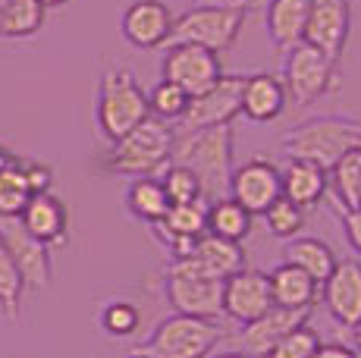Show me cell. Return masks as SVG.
<instances>
[{
    "label": "cell",
    "instance_id": "cell-10",
    "mask_svg": "<svg viewBox=\"0 0 361 358\" xmlns=\"http://www.w3.org/2000/svg\"><path fill=\"white\" fill-rule=\"evenodd\" d=\"M0 242L6 245L13 264H16L19 277H23L25 289L41 292V289L51 286L54 277V264H51V249L44 242L32 236L23 226L19 217H0Z\"/></svg>",
    "mask_w": 361,
    "mask_h": 358
},
{
    "label": "cell",
    "instance_id": "cell-8",
    "mask_svg": "<svg viewBox=\"0 0 361 358\" xmlns=\"http://www.w3.org/2000/svg\"><path fill=\"white\" fill-rule=\"evenodd\" d=\"M242 25H245V13L242 10H220V6H192L183 16L173 19V35L170 41L179 44H198L214 54L230 51L239 38Z\"/></svg>",
    "mask_w": 361,
    "mask_h": 358
},
{
    "label": "cell",
    "instance_id": "cell-16",
    "mask_svg": "<svg viewBox=\"0 0 361 358\" xmlns=\"http://www.w3.org/2000/svg\"><path fill=\"white\" fill-rule=\"evenodd\" d=\"M154 236L170 249L173 261L189 258L192 249H195V239L207 233V202H192V204H170L166 208L164 220H157Z\"/></svg>",
    "mask_w": 361,
    "mask_h": 358
},
{
    "label": "cell",
    "instance_id": "cell-14",
    "mask_svg": "<svg viewBox=\"0 0 361 358\" xmlns=\"http://www.w3.org/2000/svg\"><path fill=\"white\" fill-rule=\"evenodd\" d=\"M349 29H352L349 0H311L305 44L317 47L330 60H339L345 51V41H349Z\"/></svg>",
    "mask_w": 361,
    "mask_h": 358
},
{
    "label": "cell",
    "instance_id": "cell-15",
    "mask_svg": "<svg viewBox=\"0 0 361 358\" xmlns=\"http://www.w3.org/2000/svg\"><path fill=\"white\" fill-rule=\"evenodd\" d=\"M274 308V295H270V277L261 271H239L230 280H224V318L235 323H252L261 314Z\"/></svg>",
    "mask_w": 361,
    "mask_h": 358
},
{
    "label": "cell",
    "instance_id": "cell-23",
    "mask_svg": "<svg viewBox=\"0 0 361 358\" xmlns=\"http://www.w3.org/2000/svg\"><path fill=\"white\" fill-rule=\"evenodd\" d=\"M189 258H195L198 264L217 280H230L233 273L248 267L242 242H230V239H220V236H214V233H204V236L195 239V249H192Z\"/></svg>",
    "mask_w": 361,
    "mask_h": 358
},
{
    "label": "cell",
    "instance_id": "cell-37",
    "mask_svg": "<svg viewBox=\"0 0 361 358\" xmlns=\"http://www.w3.org/2000/svg\"><path fill=\"white\" fill-rule=\"evenodd\" d=\"M333 208H336L339 220H343V230H345L349 245L361 254V208H343V204H336V202H333Z\"/></svg>",
    "mask_w": 361,
    "mask_h": 358
},
{
    "label": "cell",
    "instance_id": "cell-27",
    "mask_svg": "<svg viewBox=\"0 0 361 358\" xmlns=\"http://www.w3.org/2000/svg\"><path fill=\"white\" fill-rule=\"evenodd\" d=\"M126 208H129L132 217L148 223V226H154L157 220H164L170 202H166V192H164L161 179H154V176L132 179L129 189H126Z\"/></svg>",
    "mask_w": 361,
    "mask_h": 358
},
{
    "label": "cell",
    "instance_id": "cell-21",
    "mask_svg": "<svg viewBox=\"0 0 361 358\" xmlns=\"http://www.w3.org/2000/svg\"><path fill=\"white\" fill-rule=\"evenodd\" d=\"M311 16V0H270L264 10V25L274 47L280 54L293 51L295 44L305 41V29H308Z\"/></svg>",
    "mask_w": 361,
    "mask_h": 358
},
{
    "label": "cell",
    "instance_id": "cell-43",
    "mask_svg": "<svg viewBox=\"0 0 361 358\" xmlns=\"http://www.w3.org/2000/svg\"><path fill=\"white\" fill-rule=\"evenodd\" d=\"M10 161H13V154H10V151H6V148H4V144H0V170H4V167H6V163H10Z\"/></svg>",
    "mask_w": 361,
    "mask_h": 358
},
{
    "label": "cell",
    "instance_id": "cell-38",
    "mask_svg": "<svg viewBox=\"0 0 361 358\" xmlns=\"http://www.w3.org/2000/svg\"><path fill=\"white\" fill-rule=\"evenodd\" d=\"M23 173L29 179L32 192L38 195V192H51V183H54V170L47 167V163L41 161H23Z\"/></svg>",
    "mask_w": 361,
    "mask_h": 358
},
{
    "label": "cell",
    "instance_id": "cell-11",
    "mask_svg": "<svg viewBox=\"0 0 361 358\" xmlns=\"http://www.w3.org/2000/svg\"><path fill=\"white\" fill-rule=\"evenodd\" d=\"M217 57H220V54L207 51V47L170 41V44H166L164 60H161V79L173 82V85H179L192 98V94L211 88L214 82L224 75Z\"/></svg>",
    "mask_w": 361,
    "mask_h": 358
},
{
    "label": "cell",
    "instance_id": "cell-42",
    "mask_svg": "<svg viewBox=\"0 0 361 358\" xmlns=\"http://www.w3.org/2000/svg\"><path fill=\"white\" fill-rule=\"evenodd\" d=\"M44 10H57V6H63V4H69V0H38Z\"/></svg>",
    "mask_w": 361,
    "mask_h": 358
},
{
    "label": "cell",
    "instance_id": "cell-2",
    "mask_svg": "<svg viewBox=\"0 0 361 358\" xmlns=\"http://www.w3.org/2000/svg\"><path fill=\"white\" fill-rule=\"evenodd\" d=\"M173 139H176V129L170 123L148 116L123 139L110 142V148L101 154V170L132 179L164 173V167L170 163L173 154Z\"/></svg>",
    "mask_w": 361,
    "mask_h": 358
},
{
    "label": "cell",
    "instance_id": "cell-12",
    "mask_svg": "<svg viewBox=\"0 0 361 358\" xmlns=\"http://www.w3.org/2000/svg\"><path fill=\"white\" fill-rule=\"evenodd\" d=\"M226 195H230L233 202H239L252 217L264 214V211L283 195L280 167L270 163L267 157H252V161H245L242 167H233L230 192H226Z\"/></svg>",
    "mask_w": 361,
    "mask_h": 358
},
{
    "label": "cell",
    "instance_id": "cell-40",
    "mask_svg": "<svg viewBox=\"0 0 361 358\" xmlns=\"http://www.w3.org/2000/svg\"><path fill=\"white\" fill-rule=\"evenodd\" d=\"M198 6H220V10H252L258 0H195Z\"/></svg>",
    "mask_w": 361,
    "mask_h": 358
},
{
    "label": "cell",
    "instance_id": "cell-46",
    "mask_svg": "<svg viewBox=\"0 0 361 358\" xmlns=\"http://www.w3.org/2000/svg\"><path fill=\"white\" fill-rule=\"evenodd\" d=\"M4 4H6V0H0V13H4Z\"/></svg>",
    "mask_w": 361,
    "mask_h": 358
},
{
    "label": "cell",
    "instance_id": "cell-28",
    "mask_svg": "<svg viewBox=\"0 0 361 358\" xmlns=\"http://www.w3.org/2000/svg\"><path fill=\"white\" fill-rule=\"evenodd\" d=\"M44 6L38 0H6L0 13V41L32 38L44 25Z\"/></svg>",
    "mask_w": 361,
    "mask_h": 358
},
{
    "label": "cell",
    "instance_id": "cell-41",
    "mask_svg": "<svg viewBox=\"0 0 361 358\" xmlns=\"http://www.w3.org/2000/svg\"><path fill=\"white\" fill-rule=\"evenodd\" d=\"M352 346H355V352H358V358H361V321L352 327Z\"/></svg>",
    "mask_w": 361,
    "mask_h": 358
},
{
    "label": "cell",
    "instance_id": "cell-33",
    "mask_svg": "<svg viewBox=\"0 0 361 358\" xmlns=\"http://www.w3.org/2000/svg\"><path fill=\"white\" fill-rule=\"evenodd\" d=\"M185 107H189V94H185L179 85L166 82V79H161L148 92L151 116H157V120H164V123H179L183 120V113H185Z\"/></svg>",
    "mask_w": 361,
    "mask_h": 358
},
{
    "label": "cell",
    "instance_id": "cell-9",
    "mask_svg": "<svg viewBox=\"0 0 361 358\" xmlns=\"http://www.w3.org/2000/svg\"><path fill=\"white\" fill-rule=\"evenodd\" d=\"M242 82L245 75H220L211 88L192 94L189 107H185L183 120H179V132L189 129H211V126H233L239 116V101H242Z\"/></svg>",
    "mask_w": 361,
    "mask_h": 358
},
{
    "label": "cell",
    "instance_id": "cell-24",
    "mask_svg": "<svg viewBox=\"0 0 361 358\" xmlns=\"http://www.w3.org/2000/svg\"><path fill=\"white\" fill-rule=\"evenodd\" d=\"M267 277H270V295H274V305L302 311V308H311L317 302L321 286H317L305 271L286 264V261H283L280 267H274Z\"/></svg>",
    "mask_w": 361,
    "mask_h": 358
},
{
    "label": "cell",
    "instance_id": "cell-30",
    "mask_svg": "<svg viewBox=\"0 0 361 358\" xmlns=\"http://www.w3.org/2000/svg\"><path fill=\"white\" fill-rule=\"evenodd\" d=\"M32 195L35 192L23 173V161L13 157V161L0 170V217H19Z\"/></svg>",
    "mask_w": 361,
    "mask_h": 358
},
{
    "label": "cell",
    "instance_id": "cell-31",
    "mask_svg": "<svg viewBox=\"0 0 361 358\" xmlns=\"http://www.w3.org/2000/svg\"><path fill=\"white\" fill-rule=\"evenodd\" d=\"M161 185H164L166 202L170 204H192V202H201V198H204L198 176L192 173L189 167H183V163H166L164 176H161Z\"/></svg>",
    "mask_w": 361,
    "mask_h": 358
},
{
    "label": "cell",
    "instance_id": "cell-45",
    "mask_svg": "<svg viewBox=\"0 0 361 358\" xmlns=\"http://www.w3.org/2000/svg\"><path fill=\"white\" fill-rule=\"evenodd\" d=\"M129 358H151V355H145V352H135V355H129Z\"/></svg>",
    "mask_w": 361,
    "mask_h": 358
},
{
    "label": "cell",
    "instance_id": "cell-32",
    "mask_svg": "<svg viewBox=\"0 0 361 358\" xmlns=\"http://www.w3.org/2000/svg\"><path fill=\"white\" fill-rule=\"evenodd\" d=\"M23 292H25L23 277H19V271H16V264H13L6 245L0 242V311H4L10 321H19V311H23Z\"/></svg>",
    "mask_w": 361,
    "mask_h": 358
},
{
    "label": "cell",
    "instance_id": "cell-6",
    "mask_svg": "<svg viewBox=\"0 0 361 358\" xmlns=\"http://www.w3.org/2000/svg\"><path fill=\"white\" fill-rule=\"evenodd\" d=\"M224 340H226V330L217 321L189 318V314L173 311L145 340L142 352L151 358H207L217 349V342Z\"/></svg>",
    "mask_w": 361,
    "mask_h": 358
},
{
    "label": "cell",
    "instance_id": "cell-25",
    "mask_svg": "<svg viewBox=\"0 0 361 358\" xmlns=\"http://www.w3.org/2000/svg\"><path fill=\"white\" fill-rule=\"evenodd\" d=\"M283 254H286V264H293V267H298V271H305L317 286H321L324 280L333 273V267L339 264L336 252H333L330 245L324 242V239H314V236L293 239Z\"/></svg>",
    "mask_w": 361,
    "mask_h": 358
},
{
    "label": "cell",
    "instance_id": "cell-7",
    "mask_svg": "<svg viewBox=\"0 0 361 358\" xmlns=\"http://www.w3.org/2000/svg\"><path fill=\"white\" fill-rule=\"evenodd\" d=\"M283 88H286V98L295 107H308L314 101H321L324 94L333 88L336 82V60H330L327 54H321L311 44H295L293 51L283 54Z\"/></svg>",
    "mask_w": 361,
    "mask_h": 358
},
{
    "label": "cell",
    "instance_id": "cell-1",
    "mask_svg": "<svg viewBox=\"0 0 361 358\" xmlns=\"http://www.w3.org/2000/svg\"><path fill=\"white\" fill-rule=\"evenodd\" d=\"M170 163H183L198 176L201 192L207 202L224 198L230 192L233 176V126H211V129H189L176 132L173 139Z\"/></svg>",
    "mask_w": 361,
    "mask_h": 358
},
{
    "label": "cell",
    "instance_id": "cell-36",
    "mask_svg": "<svg viewBox=\"0 0 361 358\" xmlns=\"http://www.w3.org/2000/svg\"><path fill=\"white\" fill-rule=\"evenodd\" d=\"M138 323H142V314H138V308L132 302H110L101 311V327L116 340L132 336L138 330Z\"/></svg>",
    "mask_w": 361,
    "mask_h": 358
},
{
    "label": "cell",
    "instance_id": "cell-13",
    "mask_svg": "<svg viewBox=\"0 0 361 358\" xmlns=\"http://www.w3.org/2000/svg\"><path fill=\"white\" fill-rule=\"evenodd\" d=\"M173 19L176 16L164 0H132L120 19V32L126 44L138 51H154V47L170 44Z\"/></svg>",
    "mask_w": 361,
    "mask_h": 358
},
{
    "label": "cell",
    "instance_id": "cell-26",
    "mask_svg": "<svg viewBox=\"0 0 361 358\" xmlns=\"http://www.w3.org/2000/svg\"><path fill=\"white\" fill-rule=\"evenodd\" d=\"M252 226H255V217L239 202H233L230 195L207 202V233H214L220 239H230V242H245Z\"/></svg>",
    "mask_w": 361,
    "mask_h": 358
},
{
    "label": "cell",
    "instance_id": "cell-34",
    "mask_svg": "<svg viewBox=\"0 0 361 358\" xmlns=\"http://www.w3.org/2000/svg\"><path fill=\"white\" fill-rule=\"evenodd\" d=\"M264 223H267V230L274 233L276 239H295L298 233H302L305 226V211L298 208V204H293L289 198H276L274 204H270L267 211H264Z\"/></svg>",
    "mask_w": 361,
    "mask_h": 358
},
{
    "label": "cell",
    "instance_id": "cell-18",
    "mask_svg": "<svg viewBox=\"0 0 361 358\" xmlns=\"http://www.w3.org/2000/svg\"><path fill=\"white\" fill-rule=\"evenodd\" d=\"M308 318H311V308L295 311V308L274 305L267 314H261L258 321H252V323H245V327H242V333H239L242 352H245V355H267L286 333H293L295 327L308 323Z\"/></svg>",
    "mask_w": 361,
    "mask_h": 358
},
{
    "label": "cell",
    "instance_id": "cell-5",
    "mask_svg": "<svg viewBox=\"0 0 361 358\" xmlns=\"http://www.w3.org/2000/svg\"><path fill=\"white\" fill-rule=\"evenodd\" d=\"M166 299L173 311L189 318H224V280L211 277L195 258H179L166 267Z\"/></svg>",
    "mask_w": 361,
    "mask_h": 358
},
{
    "label": "cell",
    "instance_id": "cell-44",
    "mask_svg": "<svg viewBox=\"0 0 361 358\" xmlns=\"http://www.w3.org/2000/svg\"><path fill=\"white\" fill-rule=\"evenodd\" d=\"M214 358H248L245 352H220V355H214Z\"/></svg>",
    "mask_w": 361,
    "mask_h": 358
},
{
    "label": "cell",
    "instance_id": "cell-22",
    "mask_svg": "<svg viewBox=\"0 0 361 358\" xmlns=\"http://www.w3.org/2000/svg\"><path fill=\"white\" fill-rule=\"evenodd\" d=\"M327 189H330L327 170H321L317 163L289 161L286 167L280 170V192H283V198H289V202L298 204L302 211L321 204V198L327 195Z\"/></svg>",
    "mask_w": 361,
    "mask_h": 358
},
{
    "label": "cell",
    "instance_id": "cell-20",
    "mask_svg": "<svg viewBox=\"0 0 361 358\" xmlns=\"http://www.w3.org/2000/svg\"><path fill=\"white\" fill-rule=\"evenodd\" d=\"M286 88H283L280 75L270 73H252L242 82V101L239 113L252 123H274L286 110Z\"/></svg>",
    "mask_w": 361,
    "mask_h": 358
},
{
    "label": "cell",
    "instance_id": "cell-19",
    "mask_svg": "<svg viewBox=\"0 0 361 358\" xmlns=\"http://www.w3.org/2000/svg\"><path fill=\"white\" fill-rule=\"evenodd\" d=\"M19 220H23L25 230H29L38 242H44L47 249L66 242L69 211L54 192H38V195H32L29 204H25V211L19 214Z\"/></svg>",
    "mask_w": 361,
    "mask_h": 358
},
{
    "label": "cell",
    "instance_id": "cell-3",
    "mask_svg": "<svg viewBox=\"0 0 361 358\" xmlns=\"http://www.w3.org/2000/svg\"><path fill=\"white\" fill-rule=\"evenodd\" d=\"M283 151L289 161H308L327 170L352 148H361V123L355 116H311L283 132Z\"/></svg>",
    "mask_w": 361,
    "mask_h": 358
},
{
    "label": "cell",
    "instance_id": "cell-39",
    "mask_svg": "<svg viewBox=\"0 0 361 358\" xmlns=\"http://www.w3.org/2000/svg\"><path fill=\"white\" fill-rule=\"evenodd\" d=\"M314 358H358V352L352 346H343V342H327V346L321 342Z\"/></svg>",
    "mask_w": 361,
    "mask_h": 358
},
{
    "label": "cell",
    "instance_id": "cell-4",
    "mask_svg": "<svg viewBox=\"0 0 361 358\" xmlns=\"http://www.w3.org/2000/svg\"><path fill=\"white\" fill-rule=\"evenodd\" d=\"M151 116L148 110V92L135 73L126 66H110L101 75L98 85V129L107 142L123 139L126 132L145 123Z\"/></svg>",
    "mask_w": 361,
    "mask_h": 358
},
{
    "label": "cell",
    "instance_id": "cell-29",
    "mask_svg": "<svg viewBox=\"0 0 361 358\" xmlns=\"http://www.w3.org/2000/svg\"><path fill=\"white\" fill-rule=\"evenodd\" d=\"M333 202L343 208H361V148H352L330 167Z\"/></svg>",
    "mask_w": 361,
    "mask_h": 358
},
{
    "label": "cell",
    "instance_id": "cell-17",
    "mask_svg": "<svg viewBox=\"0 0 361 358\" xmlns=\"http://www.w3.org/2000/svg\"><path fill=\"white\" fill-rule=\"evenodd\" d=\"M324 305L330 318L343 327H355L361 321V264L358 261H339L333 273L321 283Z\"/></svg>",
    "mask_w": 361,
    "mask_h": 358
},
{
    "label": "cell",
    "instance_id": "cell-35",
    "mask_svg": "<svg viewBox=\"0 0 361 358\" xmlns=\"http://www.w3.org/2000/svg\"><path fill=\"white\" fill-rule=\"evenodd\" d=\"M321 349V336L311 323H302L293 333H286L274 349L264 358H314V352Z\"/></svg>",
    "mask_w": 361,
    "mask_h": 358
}]
</instances>
